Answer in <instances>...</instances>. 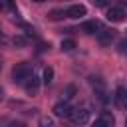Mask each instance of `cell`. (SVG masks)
Here are the masks:
<instances>
[{"label": "cell", "instance_id": "obj_1", "mask_svg": "<svg viewBox=\"0 0 127 127\" xmlns=\"http://www.w3.org/2000/svg\"><path fill=\"white\" fill-rule=\"evenodd\" d=\"M32 75H34V71H32V64H28V62L16 64V65L12 67V79H14L16 83H26L28 77H32Z\"/></svg>", "mask_w": 127, "mask_h": 127}, {"label": "cell", "instance_id": "obj_2", "mask_svg": "<svg viewBox=\"0 0 127 127\" xmlns=\"http://www.w3.org/2000/svg\"><path fill=\"white\" fill-rule=\"evenodd\" d=\"M91 117V111L87 107H73L71 109V115H69V121L73 125H85Z\"/></svg>", "mask_w": 127, "mask_h": 127}, {"label": "cell", "instance_id": "obj_3", "mask_svg": "<svg viewBox=\"0 0 127 127\" xmlns=\"http://www.w3.org/2000/svg\"><path fill=\"white\" fill-rule=\"evenodd\" d=\"M71 109H73V107L69 105V101L62 99V101H58V103L54 105V115H56V117H62V119H69Z\"/></svg>", "mask_w": 127, "mask_h": 127}, {"label": "cell", "instance_id": "obj_4", "mask_svg": "<svg viewBox=\"0 0 127 127\" xmlns=\"http://www.w3.org/2000/svg\"><path fill=\"white\" fill-rule=\"evenodd\" d=\"M115 40V30H109V28H101L97 32V42L101 46H109L111 42Z\"/></svg>", "mask_w": 127, "mask_h": 127}, {"label": "cell", "instance_id": "obj_5", "mask_svg": "<svg viewBox=\"0 0 127 127\" xmlns=\"http://www.w3.org/2000/svg\"><path fill=\"white\" fill-rule=\"evenodd\" d=\"M65 14H67V18L77 20V18H81V16H85V14H87V8H85L83 4H71V6L65 10Z\"/></svg>", "mask_w": 127, "mask_h": 127}, {"label": "cell", "instance_id": "obj_6", "mask_svg": "<svg viewBox=\"0 0 127 127\" xmlns=\"http://www.w3.org/2000/svg\"><path fill=\"white\" fill-rule=\"evenodd\" d=\"M107 20L109 22H123L125 20V10L123 8H119V6H113V8H109L107 10Z\"/></svg>", "mask_w": 127, "mask_h": 127}, {"label": "cell", "instance_id": "obj_7", "mask_svg": "<svg viewBox=\"0 0 127 127\" xmlns=\"http://www.w3.org/2000/svg\"><path fill=\"white\" fill-rule=\"evenodd\" d=\"M24 87H26L28 95H38V91H40V79L36 75H32V77H28V81L24 83Z\"/></svg>", "mask_w": 127, "mask_h": 127}, {"label": "cell", "instance_id": "obj_8", "mask_svg": "<svg viewBox=\"0 0 127 127\" xmlns=\"http://www.w3.org/2000/svg\"><path fill=\"white\" fill-rule=\"evenodd\" d=\"M101 28H103V26H101V22H97V20H89V22H85V24L81 26V30H83L85 34H97Z\"/></svg>", "mask_w": 127, "mask_h": 127}, {"label": "cell", "instance_id": "obj_9", "mask_svg": "<svg viewBox=\"0 0 127 127\" xmlns=\"http://www.w3.org/2000/svg\"><path fill=\"white\" fill-rule=\"evenodd\" d=\"M115 101H117L119 107L127 109V89H125V87H117V91H115Z\"/></svg>", "mask_w": 127, "mask_h": 127}, {"label": "cell", "instance_id": "obj_10", "mask_svg": "<svg viewBox=\"0 0 127 127\" xmlns=\"http://www.w3.org/2000/svg\"><path fill=\"white\" fill-rule=\"evenodd\" d=\"M97 119H99L105 127H113V125H115V117H113V113H111V111H101Z\"/></svg>", "mask_w": 127, "mask_h": 127}, {"label": "cell", "instance_id": "obj_11", "mask_svg": "<svg viewBox=\"0 0 127 127\" xmlns=\"http://www.w3.org/2000/svg\"><path fill=\"white\" fill-rule=\"evenodd\" d=\"M48 18L50 20H64V18H67V14H65V10H52L50 14H48Z\"/></svg>", "mask_w": 127, "mask_h": 127}, {"label": "cell", "instance_id": "obj_12", "mask_svg": "<svg viewBox=\"0 0 127 127\" xmlns=\"http://www.w3.org/2000/svg\"><path fill=\"white\" fill-rule=\"evenodd\" d=\"M73 48H75V40H71V38L62 40V50H64V52H71Z\"/></svg>", "mask_w": 127, "mask_h": 127}, {"label": "cell", "instance_id": "obj_13", "mask_svg": "<svg viewBox=\"0 0 127 127\" xmlns=\"http://www.w3.org/2000/svg\"><path fill=\"white\" fill-rule=\"evenodd\" d=\"M38 125H40V127H54V119L48 117V115H42V117L38 119Z\"/></svg>", "mask_w": 127, "mask_h": 127}, {"label": "cell", "instance_id": "obj_14", "mask_svg": "<svg viewBox=\"0 0 127 127\" xmlns=\"http://www.w3.org/2000/svg\"><path fill=\"white\" fill-rule=\"evenodd\" d=\"M42 77H44V83H52V79H54V69L48 65V67L44 69V75H42Z\"/></svg>", "mask_w": 127, "mask_h": 127}, {"label": "cell", "instance_id": "obj_15", "mask_svg": "<svg viewBox=\"0 0 127 127\" xmlns=\"http://www.w3.org/2000/svg\"><path fill=\"white\" fill-rule=\"evenodd\" d=\"M73 93H75V87H73V85H67V87H65V91L62 93V97H64L65 101H69V99L73 97Z\"/></svg>", "mask_w": 127, "mask_h": 127}, {"label": "cell", "instance_id": "obj_16", "mask_svg": "<svg viewBox=\"0 0 127 127\" xmlns=\"http://www.w3.org/2000/svg\"><path fill=\"white\" fill-rule=\"evenodd\" d=\"M117 52L123 54V56H127V40H121V42L117 44Z\"/></svg>", "mask_w": 127, "mask_h": 127}, {"label": "cell", "instance_id": "obj_17", "mask_svg": "<svg viewBox=\"0 0 127 127\" xmlns=\"http://www.w3.org/2000/svg\"><path fill=\"white\" fill-rule=\"evenodd\" d=\"M8 127H26V123H22V121H14V123H10Z\"/></svg>", "mask_w": 127, "mask_h": 127}, {"label": "cell", "instance_id": "obj_18", "mask_svg": "<svg viewBox=\"0 0 127 127\" xmlns=\"http://www.w3.org/2000/svg\"><path fill=\"white\" fill-rule=\"evenodd\" d=\"M91 127H105V125H103V123H101V121H99V119H95V121H93V123H91Z\"/></svg>", "mask_w": 127, "mask_h": 127}, {"label": "cell", "instance_id": "obj_19", "mask_svg": "<svg viewBox=\"0 0 127 127\" xmlns=\"http://www.w3.org/2000/svg\"><path fill=\"white\" fill-rule=\"evenodd\" d=\"M93 4L95 6H103V0H93Z\"/></svg>", "mask_w": 127, "mask_h": 127}, {"label": "cell", "instance_id": "obj_20", "mask_svg": "<svg viewBox=\"0 0 127 127\" xmlns=\"http://www.w3.org/2000/svg\"><path fill=\"white\" fill-rule=\"evenodd\" d=\"M32 2H46V0H32Z\"/></svg>", "mask_w": 127, "mask_h": 127}, {"label": "cell", "instance_id": "obj_21", "mask_svg": "<svg viewBox=\"0 0 127 127\" xmlns=\"http://www.w3.org/2000/svg\"><path fill=\"white\" fill-rule=\"evenodd\" d=\"M0 99H2V89H0Z\"/></svg>", "mask_w": 127, "mask_h": 127}, {"label": "cell", "instance_id": "obj_22", "mask_svg": "<svg viewBox=\"0 0 127 127\" xmlns=\"http://www.w3.org/2000/svg\"><path fill=\"white\" fill-rule=\"evenodd\" d=\"M0 40H2V34H0Z\"/></svg>", "mask_w": 127, "mask_h": 127}, {"label": "cell", "instance_id": "obj_23", "mask_svg": "<svg viewBox=\"0 0 127 127\" xmlns=\"http://www.w3.org/2000/svg\"><path fill=\"white\" fill-rule=\"evenodd\" d=\"M0 67H2V62H0Z\"/></svg>", "mask_w": 127, "mask_h": 127}, {"label": "cell", "instance_id": "obj_24", "mask_svg": "<svg viewBox=\"0 0 127 127\" xmlns=\"http://www.w3.org/2000/svg\"><path fill=\"white\" fill-rule=\"evenodd\" d=\"M125 123H127V121H125Z\"/></svg>", "mask_w": 127, "mask_h": 127}]
</instances>
